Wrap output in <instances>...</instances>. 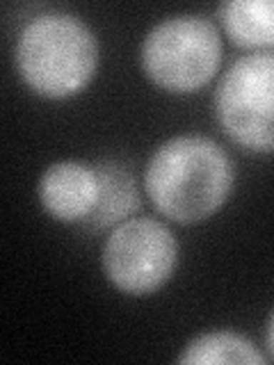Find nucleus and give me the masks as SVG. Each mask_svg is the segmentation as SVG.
<instances>
[{"mask_svg": "<svg viewBox=\"0 0 274 365\" xmlns=\"http://www.w3.org/2000/svg\"><path fill=\"white\" fill-rule=\"evenodd\" d=\"M265 340H268V349L274 356V311L270 315V322H268V334H265Z\"/></svg>", "mask_w": 274, "mask_h": 365, "instance_id": "obj_10", "label": "nucleus"}, {"mask_svg": "<svg viewBox=\"0 0 274 365\" xmlns=\"http://www.w3.org/2000/svg\"><path fill=\"white\" fill-rule=\"evenodd\" d=\"M142 68L158 87L194 91L215 76L222 62V37L215 23L183 14L160 21L142 41Z\"/></svg>", "mask_w": 274, "mask_h": 365, "instance_id": "obj_3", "label": "nucleus"}, {"mask_svg": "<svg viewBox=\"0 0 274 365\" xmlns=\"http://www.w3.org/2000/svg\"><path fill=\"white\" fill-rule=\"evenodd\" d=\"M178 245L169 228L153 217L121 222L103 245V269L117 290L151 294L176 269Z\"/></svg>", "mask_w": 274, "mask_h": 365, "instance_id": "obj_5", "label": "nucleus"}, {"mask_svg": "<svg viewBox=\"0 0 274 365\" xmlns=\"http://www.w3.org/2000/svg\"><path fill=\"white\" fill-rule=\"evenodd\" d=\"M220 14L233 43L274 48V0H231L222 5Z\"/></svg>", "mask_w": 274, "mask_h": 365, "instance_id": "obj_7", "label": "nucleus"}, {"mask_svg": "<svg viewBox=\"0 0 274 365\" xmlns=\"http://www.w3.org/2000/svg\"><path fill=\"white\" fill-rule=\"evenodd\" d=\"M39 201L55 220H87L98 203V176L94 167L76 160L55 163L41 174Z\"/></svg>", "mask_w": 274, "mask_h": 365, "instance_id": "obj_6", "label": "nucleus"}, {"mask_svg": "<svg viewBox=\"0 0 274 365\" xmlns=\"http://www.w3.org/2000/svg\"><path fill=\"white\" fill-rule=\"evenodd\" d=\"M178 363H235V365H265V356L251 342L233 331H210L192 338L181 351Z\"/></svg>", "mask_w": 274, "mask_h": 365, "instance_id": "obj_9", "label": "nucleus"}, {"mask_svg": "<svg viewBox=\"0 0 274 365\" xmlns=\"http://www.w3.org/2000/svg\"><path fill=\"white\" fill-rule=\"evenodd\" d=\"M16 64L37 94L46 98L73 96L96 73V34L73 14L46 11L21 30Z\"/></svg>", "mask_w": 274, "mask_h": 365, "instance_id": "obj_2", "label": "nucleus"}, {"mask_svg": "<svg viewBox=\"0 0 274 365\" xmlns=\"http://www.w3.org/2000/svg\"><path fill=\"white\" fill-rule=\"evenodd\" d=\"M148 199L169 220L197 224L224 205L233 187V165L215 140L197 133L160 144L146 165Z\"/></svg>", "mask_w": 274, "mask_h": 365, "instance_id": "obj_1", "label": "nucleus"}, {"mask_svg": "<svg viewBox=\"0 0 274 365\" xmlns=\"http://www.w3.org/2000/svg\"><path fill=\"white\" fill-rule=\"evenodd\" d=\"M215 110L224 133L247 151H274V53L240 57L222 76Z\"/></svg>", "mask_w": 274, "mask_h": 365, "instance_id": "obj_4", "label": "nucleus"}, {"mask_svg": "<svg viewBox=\"0 0 274 365\" xmlns=\"http://www.w3.org/2000/svg\"><path fill=\"white\" fill-rule=\"evenodd\" d=\"M98 176V203L94 212L87 220L96 228L117 224L126 220L140 208V194H137L133 176L117 163H103L96 165Z\"/></svg>", "mask_w": 274, "mask_h": 365, "instance_id": "obj_8", "label": "nucleus"}]
</instances>
